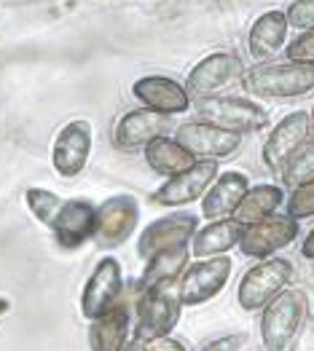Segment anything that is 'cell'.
<instances>
[{
	"label": "cell",
	"mask_w": 314,
	"mask_h": 351,
	"mask_svg": "<svg viewBox=\"0 0 314 351\" xmlns=\"http://www.w3.org/2000/svg\"><path fill=\"white\" fill-rule=\"evenodd\" d=\"M140 223V202L132 193H115L97 206V226H94V241L102 250L121 247L129 236L135 234Z\"/></svg>",
	"instance_id": "ba28073f"
},
{
	"label": "cell",
	"mask_w": 314,
	"mask_h": 351,
	"mask_svg": "<svg viewBox=\"0 0 314 351\" xmlns=\"http://www.w3.org/2000/svg\"><path fill=\"white\" fill-rule=\"evenodd\" d=\"M245 226L236 223L231 215L226 217H215L210 220L204 228H197L188 247H191V258H212V255H226L234 250L242 239Z\"/></svg>",
	"instance_id": "7402d4cb"
},
{
	"label": "cell",
	"mask_w": 314,
	"mask_h": 351,
	"mask_svg": "<svg viewBox=\"0 0 314 351\" xmlns=\"http://www.w3.org/2000/svg\"><path fill=\"white\" fill-rule=\"evenodd\" d=\"M91 123L86 118L67 121L57 132V140L52 147V167L59 177H78L89 164L91 156Z\"/></svg>",
	"instance_id": "4fadbf2b"
},
{
	"label": "cell",
	"mask_w": 314,
	"mask_h": 351,
	"mask_svg": "<svg viewBox=\"0 0 314 351\" xmlns=\"http://www.w3.org/2000/svg\"><path fill=\"white\" fill-rule=\"evenodd\" d=\"M260 343L269 351H282L293 343L306 319L309 300L304 290H282L260 308Z\"/></svg>",
	"instance_id": "3957f363"
},
{
	"label": "cell",
	"mask_w": 314,
	"mask_h": 351,
	"mask_svg": "<svg viewBox=\"0 0 314 351\" xmlns=\"http://www.w3.org/2000/svg\"><path fill=\"white\" fill-rule=\"evenodd\" d=\"M197 228H199V217L188 209H175L164 217H156L140 234V241H137L140 261H148L150 255L177 247V244H188Z\"/></svg>",
	"instance_id": "5bb4252c"
},
{
	"label": "cell",
	"mask_w": 314,
	"mask_h": 351,
	"mask_svg": "<svg viewBox=\"0 0 314 351\" xmlns=\"http://www.w3.org/2000/svg\"><path fill=\"white\" fill-rule=\"evenodd\" d=\"M132 303L121 295V300L111 306L102 317L89 324V346L94 351H121L126 349L132 335Z\"/></svg>",
	"instance_id": "d6986e66"
},
{
	"label": "cell",
	"mask_w": 314,
	"mask_h": 351,
	"mask_svg": "<svg viewBox=\"0 0 314 351\" xmlns=\"http://www.w3.org/2000/svg\"><path fill=\"white\" fill-rule=\"evenodd\" d=\"M287 16L285 11H263L256 22L250 25V32H247V51L250 57L258 59V62H269L274 57L287 40Z\"/></svg>",
	"instance_id": "44dd1931"
},
{
	"label": "cell",
	"mask_w": 314,
	"mask_h": 351,
	"mask_svg": "<svg viewBox=\"0 0 314 351\" xmlns=\"http://www.w3.org/2000/svg\"><path fill=\"white\" fill-rule=\"evenodd\" d=\"M137 349H145V351H186V343H180V341H175V338H170V335H156V338H148V341H143Z\"/></svg>",
	"instance_id": "4dcf8cb0"
},
{
	"label": "cell",
	"mask_w": 314,
	"mask_h": 351,
	"mask_svg": "<svg viewBox=\"0 0 314 351\" xmlns=\"http://www.w3.org/2000/svg\"><path fill=\"white\" fill-rule=\"evenodd\" d=\"M94 226L97 204H91L89 199H65L52 226V234L62 250H78L89 239H94Z\"/></svg>",
	"instance_id": "e0dca14e"
},
{
	"label": "cell",
	"mask_w": 314,
	"mask_h": 351,
	"mask_svg": "<svg viewBox=\"0 0 314 351\" xmlns=\"http://www.w3.org/2000/svg\"><path fill=\"white\" fill-rule=\"evenodd\" d=\"M175 140L197 158H229L242 147V134L229 132L212 121H183L175 129Z\"/></svg>",
	"instance_id": "9c48e42d"
},
{
	"label": "cell",
	"mask_w": 314,
	"mask_h": 351,
	"mask_svg": "<svg viewBox=\"0 0 314 351\" xmlns=\"http://www.w3.org/2000/svg\"><path fill=\"white\" fill-rule=\"evenodd\" d=\"M287 25L293 29L314 27V0H293L285 11Z\"/></svg>",
	"instance_id": "f546056e"
},
{
	"label": "cell",
	"mask_w": 314,
	"mask_h": 351,
	"mask_svg": "<svg viewBox=\"0 0 314 351\" xmlns=\"http://www.w3.org/2000/svg\"><path fill=\"white\" fill-rule=\"evenodd\" d=\"M309 140L314 143V108H312V113H309Z\"/></svg>",
	"instance_id": "836d02e7"
},
{
	"label": "cell",
	"mask_w": 314,
	"mask_h": 351,
	"mask_svg": "<svg viewBox=\"0 0 314 351\" xmlns=\"http://www.w3.org/2000/svg\"><path fill=\"white\" fill-rule=\"evenodd\" d=\"M285 57L290 62H304L314 64V27L301 29V35H295L285 46Z\"/></svg>",
	"instance_id": "f1b7e54d"
},
{
	"label": "cell",
	"mask_w": 314,
	"mask_h": 351,
	"mask_svg": "<svg viewBox=\"0 0 314 351\" xmlns=\"http://www.w3.org/2000/svg\"><path fill=\"white\" fill-rule=\"evenodd\" d=\"M242 88L258 99H295L314 91V64L304 62H258L239 78Z\"/></svg>",
	"instance_id": "6da1fadb"
},
{
	"label": "cell",
	"mask_w": 314,
	"mask_h": 351,
	"mask_svg": "<svg viewBox=\"0 0 314 351\" xmlns=\"http://www.w3.org/2000/svg\"><path fill=\"white\" fill-rule=\"evenodd\" d=\"M242 73H245V64L234 51H212L191 67L186 86L197 97H210V94H221L234 84H239Z\"/></svg>",
	"instance_id": "7c38bea8"
},
{
	"label": "cell",
	"mask_w": 314,
	"mask_h": 351,
	"mask_svg": "<svg viewBox=\"0 0 314 351\" xmlns=\"http://www.w3.org/2000/svg\"><path fill=\"white\" fill-rule=\"evenodd\" d=\"M285 212L290 217H295L298 223L306 217H314V180H306L290 191Z\"/></svg>",
	"instance_id": "83f0119b"
},
{
	"label": "cell",
	"mask_w": 314,
	"mask_h": 351,
	"mask_svg": "<svg viewBox=\"0 0 314 351\" xmlns=\"http://www.w3.org/2000/svg\"><path fill=\"white\" fill-rule=\"evenodd\" d=\"M309 140V113L293 110L287 113L263 143V164L271 175H282L287 158Z\"/></svg>",
	"instance_id": "9a60e30c"
},
{
	"label": "cell",
	"mask_w": 314,
	"mask_h": 351,
	"mask_svg": "<svg viewBox=\"0 0 314 351\" xmlns=\"http://www.w3.org/2000/svg\"><path fill=\"white\" fill-rule=\"evenodd\" d=\"M242 341L239 338H223V341H215V343H207L204 349H236Z\"/></svg>",
	"instance_id": "d6a6232c"
},
{
	"label": "cell",
	"mask_w": 314,
	"mask_h": 351,
	"mask_svg": "<svg viewBox=\"0 0 314 351\" xmlns=\"http://www.w3.org/2000/svg\"><path fill=\"white\" fill-rule=\"evenodd\" d=\"M197 113L204 121H212L229 132L236 134H253L258 129L269 126V110L247 97H234V94H210L197 99Z\"/></svg>",
	"instance_id": "277c9868"
},
{
	"label": "cell",
	"mask_w": 314,
	"mask_h": 351,
	"mask_svg": "<svg viewBox=\"0 0 314 351\" xmlns=\"http://www.w3.org/2000/svg\"><path fill=\"white\" fill-rule=\"evenodd\" d=\"M285 204V191L282 185H274V182H260L245 191V196L239 199V204L234 206L231 217L242 226H253L258 220L274 215L280 206Z\"/></svg>",
	"instance_id": "603a6c76"
},
{
	"label": "cell",
	"mask_w": 314,
	"mask_h": 351,
	"mask_svg": "<svg viewBox=\"0 0 314 351\" xmlns=\"http://www.w3.org/2000/svg\"><path fill=\"white\" fill-rule=\"evenodd\" d=\"M218 172H221L218 158H197L188 169L164 180V185L153 193V204L188 206L191 202H197L207 193L210 182L218 177Z\"/></svg>",
	"instance_id": "8fae6325"
},
{
	"label": "cell",
	"mask_w": 314,
	"mask_h": 351,
	"mask_svg": "<svg viewBox=\"0 0 314 351\" xmlns=\"http://www.w3.org/2000/svg\"><path fill=\"white\" fill-rule=\"evenodd\" d=\"M143 158H145V164L161 177L177 175V172L188 169V167L197 161V156L188 153V150L180 145L175 137H170V134L153 137V140L143 147Z\"/></svg>",
	"instance_id": "cb8c5ba5"
},
{
	"label": "cell",
	"mask_w": 314,
	"mask_h": 351,
	"mask_svg": "<svg viewBox=\"0 0 314 351\" xmlns=\"http://www.w3.org/2000/svg\"><path fill=\"white\" fill-rule=\"evenodd\" d=\"M234 271V261L229 255H212V258H197L194 263L183 268L177 276V293L183 300V308L201 306L226 290Z\"/></svg>",
	"instance_id": "5b68a950"
},
{
	"label": "cell",
	"mask_w": 314,
	"mask_h": 351,
	"mask_svg": "<svg viewBox=\"0 0 314 351\" xmlns=\"http://www.w3.org/2000/svg\"><path fill=\"white\" fill-rule=\"evenodd\" d=\"M170 118L159 110H150V108H135L129 113L115 121L113 129V143L121 150H137L145 147L153 137L159 134H167L170 132Z\"/></svg>",
	"instance_id": "ac0fdd59"
},
{
	"label": "cell",
	"mask_w": 314,
	"mask_h": 351,
	"mask_svg": "<svg viewBox=\"0 0 314 351\" xmlns=\"http://www.w3.org/2000/svg\"><path fill=\"white\" fill-rule=\"evenodd\" d=\"M293 263L285 258H263L245 271L236 287V303L245 311H260L277 293H282L293 282Z\"/></svg>",
	"instance_id": "8992f818"
},
{
	"label": "cell",
	"mask_w": 314,
	"mask_h": 351,
	"mask_svg": "<svg viewBox=\"0 0 314 351\" xmlns=\"http://www.w3.org/2000/svg\"><path fill=\"white\" fill-rule=\"evenodd\" d=\"M135 99H140L145 108L159 110L164 116H183L194 108L191 102V91L188 86L177 84L170 75H143L132 84Z\"/></svg>",
	"instance_id": "2e32d148"
},
{
	"label": "cell",
	"mask_w": 314,
	"mask_h": 351,
	"mask_svg": "<svg viewBox=\"0 0 314 351\" xmlns=\"http://www.w3.org/2000/svg\"><path fill=\"white\" fill-rule=\"evenodd\" d=\"M301 255L306 258V261H314V228L306 234V239H304V244H301Z\"/></svg>",
	"instance_id": "1f68e13d"
},
{
	"label": "cell",
	"mask_w": 314,
	"mask_h": 351,
	"mask_svg": "<svg viewBox=\"0 0 314 351\" xmlns=\"http://www.w3.org/2000/svg\"><path fill=\"white\" fill-rule=\"evenodd\" d=\"M25 202H27L30 212L35 215V220H41L46 228H52L65 199H59L57 193H52V191H46V188H27Z\"/></svg>",
	"instance_id": "4316f807"
},
{
	"label": "cell",
	"mask_w": 314,
	"mask_h": 351,
	"mask_svg": "<svg viewBox=\"0 0 314 351\" xmlns=\"http://www.w3.org/2000/svg\"><path fill=\"white\" fill-rule=\"evenodd\" d=\"M282 185L287 188H295L306 180H314V143L306 140L304 145L298 147L290 158H287L285 169H282Z\"/></svg>",
	"instance_id": "484cf974"
},
{
	"label": "cell",
	"mask_w": 314,
	"mask_h": 351,
	"mask_svg": "<svg viewBox=\"0 0 314 351\" xmlns=\"http://www.w3.org/2000/svg\"><path fill=\"white\" fill-rule=\"evenodd\" d=\"M191 263V247L188 244H177L170 250H161L156 255H150L145 261V268L137 279V293L150 290L153 285L159 282H167V279H177L183 274V268Z\"/></svg>",
	"instance_id": "d4e9b609"
},
{
	"label": "cell",
	"mask_w": 314,
	"mask_h": 351,
	"mask_svg": "<svg viewBox=\"0 0 314 351\" xmlns=\"http://www.w3.org/2000/svg\"><path fill=\"white\" fill-rule=\"evenodd\" d=\"M124 295V268L121 261L113 255H105L100 263L94 265L91 276L86 279L84 293H81V314L86 319L102 317L111 306H115Z\"/></svg>",
	"instance_id": "30bf717a"
},
{
	"label": "cell",
	"mask_w": 314,
	"mask_h": 351,
	"mask_svg": "<svg viewBox=\"0 0 314 351\" xmlns=\"http://www.w3.org/2000/svg\"><path fill=\"white\" fill-rule=\"evenodd\" d=\"M137 324H135V338L126 343V349H137L143 341L156 335H170L180 322L183 300L177 293V279H167L153 285L150 290L137 293Z\"/></svg>",
	"instance_id": "7a4b0ae2"
},
{
	"label": "cell",
	"mask_w": 314,
	"mask_h": 351,
	"mask_svg": "<svg viewBox=\"0 0 314 351\" xmlns=\"http://www.w3.org/2000/svg\"><path fill=\"white\" fill-rule=\"evenodd\" d=\"M247 188H250V177L245 175V172H236V169L218 172V177L210 182L207 193L201 196V215L207 220L231 215Z\"/></svg>",
	"instance_id": "ffe728a7"
},
{
	"label": "cell",
	"mask_w": 314,
	"mask_h": 351,
	"mask_svg": "<svg viewBox=\"0 0 314 351\" xmlns=\"http://www.w3.org/2000/svg\"><path fill=\"white\" fill-rule=\"evenodd\" d=\"M301 234V226L295 217L290 215H269L263 220H258L253 226H245L242 231V239H239V252L245 258H256V261H263V258H271L274 252L290 247Z\"/></svg>",
	"instance_id": "52a82bcc"
}]
</instances>
